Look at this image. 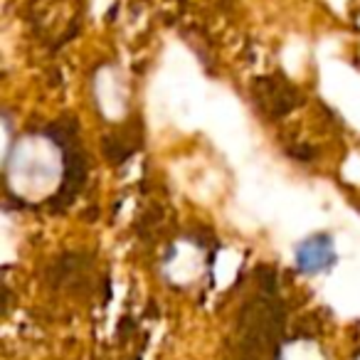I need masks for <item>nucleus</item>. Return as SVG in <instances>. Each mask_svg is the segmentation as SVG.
<instances>
[{"label": "nucleus", "instance_id": "f257e3e1", "mask_svg": "<svg viewBox=\"0 0 360 360\" xmlns=\"http://www.w3.org/2000/svg\"><path fill=\"white\" fill-rule=\"evenodd\" d=\"M335 264V250L330 237L316 235L304 240L296 247V266L306 274H316V271H326Z\"/></svg>", "mask_w": 360, "mask_h": 360}]
</instances>
